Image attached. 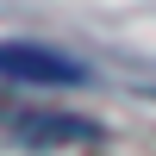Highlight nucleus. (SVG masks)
I'll use <instances>...</instances> for the list:
<instances>
[{
  "mask_svg": "<svg viewBox=\"0 0 156 156\" xmlns=\"http://www.w3.org/2000/svg\"><path fill=\"white\" fill-rule=\"evenodd\" d=\"M0 75L6 81H31V87H75L81 69L56 50H37V44H0Z\"/></svg>",
  "mask_w": 156,
  "mask_h": 156,
  "instance_id": "obj_1",
  "label": "nucleus"
}]
</instances>
